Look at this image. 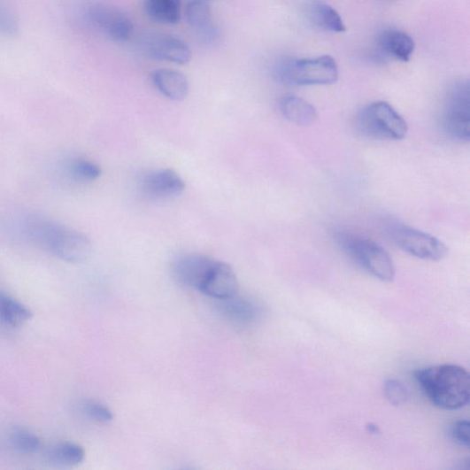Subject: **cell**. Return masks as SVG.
Instances as JSON below:
<instances>
[{
    "mask_svg": "<svg viewBox=\"0 0 470 470\" xmlns=\"http://www.w3.org/2000/svg\"><path fill=\"white\" fill-rule=\"evenodd\" d=\"M414 377L428 400L440 409L458 410L469 403L470 379L463 366H430L416 370Z\"/></svg>",
    "mask_w": 470,
    "mask_h": 470,
    "instance_id": "obj_2",
    "label": "cell"
},
{
    "mask_svg": "<svg viewBox=\"0 0 470 470\" xmlns=\"http://www.w3.org/2000/svg\"><path fill=\"white\" fill-rule=\"evenodd\" d=\"M378 43L384 54L402 62L411 60L415 48L413 39L400 30L383 31L379 36Z\"/></svg>",
    "mask_w": 470,
    "mask_h": 470,
    "instance_id": "obj_15",
    "label": "cell"
},
{
    "mask_svg": "<svg viewBox=\"0 0 470 470\" xmlns=\"http://www.w3.org/2000/svg\"><path fill=\"white\" fill-rule=\"evenodd\" d=\"M215 260L201 254H187L173 264V274L181 285L200 290Z\"/></svg>",
    "mask_w": 470,
    "mask_h": 470,
    "instance_id": "obj_9",
    "label": "cell"
},
{
    "mask_svg": "<svg viewBox=\"0 0 470 470\" xmlns=\"http://www.w3.org/2000/svg\"><path fill=\"white\" fill-rule=\"evenodd\" d=\"M87 16L95 28L114 42H126L134 34L131 19L115 8L95 5L89 9Z\"/></svg>",
    "mask_w": 470,
    "mask_h": 470,
    "instance_id": "obj_8",
    "label": "cell"
},
{
    "mask_svg": "<svg viewBox=\"0 0 470 470\" xmlns=\"http://www.w3.org/2000/svg\"><path fill=\"white\" fill-rule=\"evenodd\" d=\"M238 289V281L233 267L221 261L215 260L203 283L200 291L220 301L230 298Z\"/></svg>",
    "mask_w": 470,
    "mask_h": 470,
    "instance_id": "obj_10",
    "label": "cell"
},
{
    "mask_svg": "<svg viewBox=\"0 0 470 470\" xmlns=\"http://www.w3.org/2000/svg\"><path fill=\"white\" fill-rule=\"evenodd\" d=\"M144 9L153 20L174 26L181 18V0H145Z\"/></svg>",
    "mask_w": 470,
    "mask_h": 470,
    "instance_id": "obj_18",
    "label": "cell"
},
{
    "mask_svg": "<svg viewBox=\"0 0 470 470\" xmlns=\"http://www.w3.org/2000/svg\"><path fill=\"white\" fill-rule=\"evenodd\" d=\"M152 80L158 90L171 101H183L189 94L188 79L180 71L159 69L153 73Z\"/></svg>",
    "mask_w": 470,
    "mask_h": 470,
    "instance_id": "obj_14",
    "label": "cell"
},
{
    "mask_svg": "<svg viewBox=\"0 0 470 470\" xmlns=\"http://www.w3.org/2000/svg\"><path fill=\"white\" fill-rule=\"evenodd\" d=\"M280 111L286 119L300 127H310L317 120L314 106L300 96L286 95L281 98Z\"/></svg>",
    "mask_w": 470,
    "mask_h": 470,
    "instance_id": "obj_16",
    "label": "cell"
},
{
    "mask_svg": "<svg viewBox=\"0 0 470 470\" xmlns=\"http://www.w3.org/2000/svg\"><path fill=\"white\" fill-rule=\"evenodd\" d=\"M8 442L12 450L23 455L35 454L42 447V442L36 435L23 429L11 433Z\"/></svg>",
    "mask_w": 470,
    "mask_h": 470,
    "instance_id": "obj_23",
    "label": "cell"
},
{
    "mask_svg": "<svg viewBox=\"0 0 470 470\" xmlns=\"http://www.w3.org/2000/svg\"><path fill=\"white\" fill-rule=\"evenodd\" d=\"M219 311L232 323L249 326L257 323L262 316L261 307L253 300L238 297L236 294L225 300H220Z\"/></svg>",
    "mask_w": 470,
    "mask_h": 470,
    "instance_id": "obj_13",
    "label": "cell"
},
{
    "mask_svg": "<svg viewBox=\"0 0 470 470\" xmlns=\"http://www.w3.org/2000/svg\"><path fill=\"white\" fill-rule=\"evenodd\" d=\"M22 231L40 249L68 263L84 262L92 252V243L87 235L44 217H27Z\"/></svg>",
    "mask_w": 470,
    "mask_h": 470,
    "instance_id": "obj_1",
    "label": "cell"
},
{
    "mask_svg": "<svg viewBox=\"0 0 470 470\" xmlns=\"http://www.w3.org/2000/svg\"><path fill=\"white\" fill-rule=\"evenodd\" d=\"M357 127L366 137L400 141L408 134L406 120L385 102H377L365 107L358 115Z\"/></svg>",
    "mask_w": 470,
    "mask_h": 470,
    "instance_id": "obj_5",
    "label": "cell"
},
{
    "mask_svg": "<svg viewBox=\"0 0 470 470\" xmlns=\"http://www.w3.org/2000/svg\"><path fill=\"white\" fill-rule=\"evenodd\" d=\"M276 79L293 86L331 85L338 81L339 70L330 56L307 59H287L275 69Z\"/></svg>",
    "mask_w": 470,
    "mask_h": 470,
    "instance_id": "obj_3",
    "label": "cell"
},
{
    "mask_svg": "<svg viewBox=\"0 0 470 470\" xmlns=\"http://www.w3.org/2000/svg\"><path fill=\"white\" fill-rule=\"evenodd\" d=\"M336 240L342 249L371 276L390 282L395 276L389 254L374 240L351 233H339Z\"/></svg>",
    "mask_w": 470,
    "mask_h": 470,
    "instance_id": "obj_4",
    "label": "cell"
},
{
    "mask_svg": "<svg viewBox=\"0 0 470 470\" xmlns=\"http://www.w3.org/2000/svg\"><path fill=\"white\" fill-rule=\"evenodd\" d=\"M384 394L386 399L395 406L405 405L409 400L408 389L400 381L387 380L384 383Z\"/></svg>",
    "mask_w": 470,
    "mask_h": 470,
    "instance_id": "obj_24",
    "label": "cell"
},
{
    "mask_svg": "<svg viewBox=\"0 0 470 470\" xmlns=\"http://www.w3.org/2000/svg\"><path fill=\"white\" fill-rule=\"evenodd\" d=\"M83 412L96 423L110 424L114 419L112 412L107 406L95 401H87L83 405Z\"/></svg>",
    "mask_w": 470,
    "mask_h": 470,
    "instance_id": "obj_25",
    "label": "cell"
},
{
    "mask_svg": "<svg viewBox=\"0 0 470 470\" xmlns=\"http://www.w3.org/2000/svg\"><path fill=\"white\" fill-rule=\"evenodd\" d=\"M67 175L78 182H91L102 176V168L85 158L69 161L66 166Z\"/></svg>",
    "mask_w": 470,
    "mask_h": 470,
    "instance_id": "obj_22",
    "label": "cell"
},
{
    "mask_svg": "<svg viewBox=\"0 0 470 470\" xmlns=\"http://www.w3.org/2000/svg\"><path fill=\"white\" fill-rule=\"evenodd\" d=\"M442 125L451 138L462 143L470 139V96L467 82L457 84L445 103Z\"/></svg>",
    "mask_w": 470,
    "mask_h": 470,
    "instance_id": "obj_7",
    "label": "cell"
},
{
    "mask_svg": "<svg viewBox=\"0 0 470 470\" xmlns=\"http://www.w3.org/2000/svg\"><path fill=\"white\" fill-rule=\"evenodd\" d=\"M186 15L190 26L204 38L210 40L215 37L211 9L204 0H192L188 5Z\"/></svg>",
    "mask_w": 470,
    "mask_h": 470,
    "instance_id": "obj_19",
    "label": "cell"
},
{
    "mask_svg": "<svg viewBox=\"0 0 470 470\" xmlns=\"http://www.w3.org/2000/svg\"><path fill=\"white\" fill-rule=\"evenodd\" d=\"M145 49L146 54L150 58L177 65H187L192 58L189 46L174 36L154 38L147 42Z\"/></svg>",
    "mask_w": 470,
    "mask_h": 470,
    "instance_id": "obj_12",
    "label": "cell"
},
{
    "mask_svg": "<svg viewBox=\"0 0 470 470\" xmlns=\"http://www.w3.org/2000/svg\"><path fill=\"white\" fill-rule=\"evenodd\" d=\"M451 438L461 447H469V422L467 420H460L454 423L450 430Z\"/></svg>",
    "mask_w": 470,
    "mask_h": 470,
    "instance_id": "obj_26",
    "label": "cell"
},
{
    "mask_svg": "<svg viewBox=\"0 0 470 470\" xmlns=\"http://www.w3.org/2000/svg\"><path fill=\"white\" fill-rule=\"evenodd\" d=\"M31 310L12 297L0 293V323L10 327H19L31 320Z\"/></svg>",
    "mask_w": 470,
    "mask_h": 470,
    "instance_id": "obj_17",
    "label": "cell"
},
{
    "mask_svg": "<svg viewBox=\"0 0 470 470\" xmlns=\"http://www.w3.org/2000/svg\"><path fill=\"white\" fill-rule=\"evenodd\" d=\"M387 233L400 250L420 259L439 261L449 253L448 246L435 236L405 225H391Z\"/></svg>",
    "mask_w": 470,
    "mask_h": 470,
    "instance_id": "obj_6",
    "label": "cell"
},
{
    "mask_svg": "<svg viewBox=\"0 0 470 470\" xmlns=\"http://www.w3.org/2000/svg\"><path fill=\"white\" fill-rule=\"evenodd\" d=\"M309 19L317 28L321 30L343 33L346 27L340 14L327 4H314L309 9Z\"/></svg>",
    "mask_w": 470,
    "mask_h": 470,
    "instance_id": "obj_20",
    "label": "cell"
},
{
    "mask_svg": "<svg viewBox=\"0 0 470 470\" xmlns=\"http://www.w3.org/2000/svg\"><path fill=\"white\" fill-rule=\"evenodd\" d=\"M85 457L81 445L73 442L58 443L48 452L49 460L64 466H78L85 460Z\"/></svg>",
    "mask_w": 470,
    "mask_h": 470,
    "instance_id": "obj_21",
    "label": "cell"
},
{
    "mask_svg": "<svg viewBox=\"0 0 470 470\" xmlns=\"http://www.w3.org/2000/svg\"><path fill=\"white\" fill-rule=\"evenodd\" d=\"M185 182L178 173L172 169L151 172L142 181L141 189L144 195L152 199H165L180 195L185 189Z\"/></svg>",
    "mask_w": 470,
    "mask_h": 470,
    "instance_id": "obj_11",
    "label": "cell"
}]
</instances>
